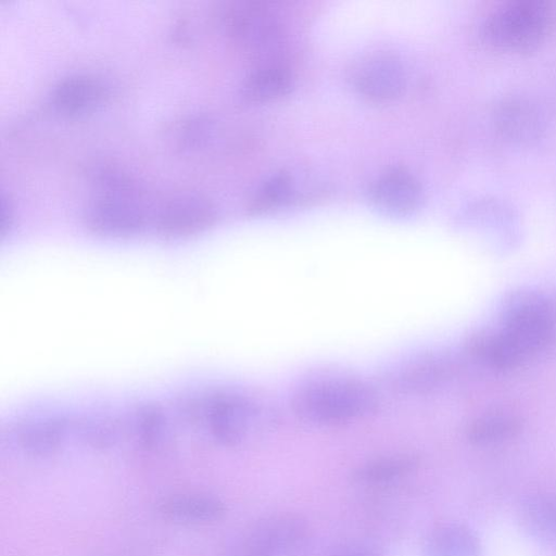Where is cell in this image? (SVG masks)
<instances>
[{"label":"cell","mask_w":556,"mask_h":556,"mask_svg":"<svg viewBox=\"0 0 556 556\" xmlns=\"http://www.w3.org/2000/svg\"><path fill=\"white\" fill-rule=\"evenodd\" d=\"M92 193L83 211V223L92 233L106 238H130L148 225V208L142 186L115 166H100L91 177Z\"/></svg>","instance_id":"6da1fadb"},{"label":"cell","mask_w":556,"mask_h":556,"mask_svg":"<svg viewBox=\"0 0 556 556\" xmlns=\"http://www.w3.org/2000/svg\"><path fill=\"white\" fill-rule=\"evenodd\" d=\"M498 365L516 368L545 351L555 337V311L544 294L532 290L510 293L501 309Z\"/></svg>","instance_id":"7a4b0ae2"},{"label":"cell","mask_w":556,"mask_h":556,"mask_svg":"<svg viewBox=\"0 0 556 556\" xmlns=\"http://www.w3.org/2000/svg\"><path fill=\"white\" fill-rule=\"evenodd\" d=\"M378 396L366 382L354 378H330L309 382L293 395L291 407L302 421L313 426H339L376 409Z\"/></svg>","instance_id":"3957f363"},{"label":"cell","mask_w":556,"mask_h":556,"mask_svg":"<svg viewBox=\"0 0 556 556\" xmlns=\"http://www.w3.org/2000/svg\"><path fill=\"white\" fill-rule=\"evenodd\" d=\"M556 27V1L511 0L492 10L481 36L492 48L523 52L540 46Z\"/></svg>","instance_id":"277c9868"},{"label":"cell","mask_w":556,"mask_h":556,"mask_svg":"<svg viewBox=\"0 0 556 556\" xmlns=\"http://www.w3.org/2000/svg\"><path fill=\"white\" fill-rule=\"evenodd\" d=\"M308 538V523L301 515L276 513L250 525L233 542L227 556H294Z\"/></svg>","instance_id":"5b68a950"},{"label":"cell","mask_w":556,"mask_h":556,"mask_svg":"<svg viewBox=\"0 0 556 556\" xmlns=\"http://www.w3.org/2000/svg\"><path fill=\"white\" fill-rule=\"evenodd\" d=\"M193 417L205 424L220 444L237 446L262 421L263 410L256 402L235 392H219L193 404Z\"/></svg>","instance_id":"8992f818"},{"label":"cell","mask_w":556,"mask_h":556,"mask_svg":"<svg viewBox=\"0 0 556 556\" xmlns=\"http://www.w3.org/2000/svg\"><path fill=\"white\" fill-rule=\"evenodd\" d=\"M217 218L215 204L197 192H181L165 199L152 214L157 233L167 239H181L211 228Z\"/></svg>","instance_id":"52a82bcc"},{"label":"cell","mask_w":556,"mask_h":556,"mask_svg":"<svg viewBox=\"0 0 556 556\" xmlns=\"http://www.w3.org/2000/svg\"><path fill=\"white\" fill-rule=\"evenodd\" d=\"M224 17L230 37L251 52H267L279 43V20L264 2H236L226 10Z\"/></svg>","instance_id":"ba28073f"},{"label":"cell","mask_w":556,"mask_h":556,"mask_svg":"<svg viewBox=\"0 0 556 556\" xmlns=\"http://www.w3.org/2000/svg\"><path fill=\"white\" fill-rule=\"evenodd\" d=\"M406 76L401 60L393 53L377 51L363 56L352 70L357 92L372 102H388L399 97Z\"/></svg>","instance_id":"9c48e42d"},{"label":"cell","mask_w":556,"mask_h":556,"mask_svg":"<svg viewBox=\"0 0 556 556\" xmlns=\"http://www.w3.org/2000/svg\"><path fill=\"white\" fill-rule=\"evenodd\" d=\"M492 121L505 140L517 144H532L546 130V121L540 108L521 94L504 96L497 100Z\"/></svg>","instance_id":"30bf717a"},{"label":"cell","mask_w":556,"mask_h":556,"mask_svg":"<svg viewBox=\"0 0 556 556\" xmlns=\"http://www.w3.org/2000/svg\"><path fill=\"white\" fill-rule=\"evenodd\" d=\"M109 94V85L99 76L75 73L59 79L49 99L56 112L75 116L96 110L106 101Z\"/></svg>","instance_id":"8fae6325"},{"label":"cell","mask_w":556,"mask_h":556,"mask_svg":"<svg viewBox=\"0 0 556 556\" xmlns=\"http://www.w3.org/2000/svg\"><path fill=\"white\" fill-rule=\"evenodd\" d=\"M457 370L455 358L446 352H430L407 363L395 378L405 393H429L448 382Z\"/></svg>","instance_id":"7c38bea8"},{"label":"cell","mask_w":556,"mask_h":556,"mask_svg":"<svg viewBox=\"0 0 556 556\" xmlns=\"http://www.w3.org/2000/svg\"><path fill=\"white\" fill-rule=\"evenodd\" d=\"M369 193L377 207L392 215L415 211L422 199L418 180L403 168H393L379 176Z\"/></svg>","instance_id":"4fadbf2b"},{"label":"cell","mask_w":556,"mask_h":556,"mask_svg":"<svg viewBox=\"0 0 556 556\" xmlns=\"http://www.w3.org/2000/svg\"><path fill=\"white\" fill-rule=\"evenodd\" d=\"M517 522L521 531L534 543L556 548V494L531 493L517 507Z\"/></svg>","instance_id":"5bb4252c"},{"label":"cell","mask_w":556,"mask_h":556,"mask_svg":"<svg viewBox=\"0 0 556 556\" xmlns=\"http://www.w3.org/2000/svg\"><path fill=\"white\" fill-rule=\"evenodd\" d=\"M156 510L173 522L206 525L220 520L227 508L222 500L211 494L180 493L161 500Z\"/></svg>","instance_id":"9a60e30c"},{"label":"cell","mask_w":556,"mask_h":556,"mask_svg":"<svg viewBox=\"0 0 556 556\" xmlns=\"http://www.w3.org/2000/svg\"><path fill=\"white\" fill-rule=\"evenodd\" d=\"M422 556H481V546L469 527L446 521L428 532L422 544Z\"/></svg>","instance_id":"2e32d148"},{"label":"cell","mask_w":556,"mask_h":556,"mask_svg":"<svg viewBox=\"0 0 556 556\" xmlns=\"http://www.w3.org/2000/svg\"><path fill=\"white\" fill-rule=\"evenodd\" d=\"M66 431L67 422L61 418H38L21 424L15 429V441L25 454L45 457L60 450Z\"/></svg>","instance_id":"e0dca14e"},{"label":"cell","mask_w":556,"mask_h":556,"mask_svg":"<svg viewBox=\"0 0 556 556\" xmlns=\"http://www.w3.org/2000/svg\"><path fill=\"white\" fill-rule=\"evenodd\" d=\"M293 86L290 72L278 64H262L252 71L241 87L242 97L253 103L275 101L288 94Z\"/></svg>","instance_id":"ac0fdd59"},{"label":"cell","mask_w":556,"mask_h":556,"mask_svg":"<svg viewBox=\"0 0 556 556\" xmlns=\"http://www.w3.org/2000/svg\"><path fill=\"white\" fill-rule=\"evenodd\" d=\"M419 463V457L414 454L381 456L357 467L352 478L367 485L391 483L412 475Z\"/></svg>","instance_id":"d6986e66"},{"label":"cell","mask_w":556,"mask_h":556,"mask_svg":"<svg viewBox=\"0 0 556 556\" xmlns=\"http://www.w3.org/2000/svg\"><path fill=\"white\" fill-rule=\"evenodd\" d=\"M522 421L505 412L484 414L472 420L467 428V438L475 445H492L508 441L519 434Z\"/></svg>","instance_id":"ffe728a7"},{"label":"cell","mask_w":556,"mask_h":556,"mask_svg":"<svg viewBox=\"0 0 556 556\" xmlns=\"http://www.w3.org/2000/svg\"><path fill=\"white\" fill-rule=\"evenodd\" d=\"M292 177L285 172L266 179L254 192L248 204L251 214H261L283 204L292 194Z\"/></svg>","instance_id":"44dd1931"},{"label":"cell","mask_w":556,"mask_h":556,"mask_svg":"<svg viewBox=\"0 0 556 556\" xmlns=\"http://www.w3.org/2000/svg\"><path fill=\"white\" fill-rule=\"evenodd\" d=\"M136 432L138 440L148 450L156 447L166 432V419L160 407L142 406L136 412Z\"/></svg>","instance_id":"7402d4cb"},{"label":"cell","mask_w":556,"mask_h":556,"mask_svg":"<svg viewBox=\"0 0 556 556\" xmlns=\"http://www.w3.org/2000/svg\"><path fill=\"white\" fill-rule=\"evenodd\" d=\"M179 140L186 147H195L202 143L211 131V124L204 117L188 119L180 127Z\"/></svg>","instance_id":"603a6c76"},{"label":"cell","mask_w":556,"mask_h":556,"mask_svg":"<svg viewBox=\"0 0 556 556\" xmlns=\"http://www.w3.org/2000/svg\"><path fill=\"white\" fill-rule=\"evenodd\" d=\"M329 556H386L374 543L364 540L342 542L333 548Z\"/></svg>","instance_id":"cb8c5ba5"},{"label":"cell","mask_w":556,"mask_h":556,"mask_svg":"<svg viewBox=\"0 0 556 556\" xmlns=\"http://www.w3.org/2000/svg\"><path fill=\"white\" fill-rule=\"evenodd\" d=\"M0 233L3 238L8 232H10L13 227V223L15 219V211L14 203L10 194H7L4 191L1 192L0 197Z\"/></svg>","instance_id":"d4e9b609"}]
</instances>
